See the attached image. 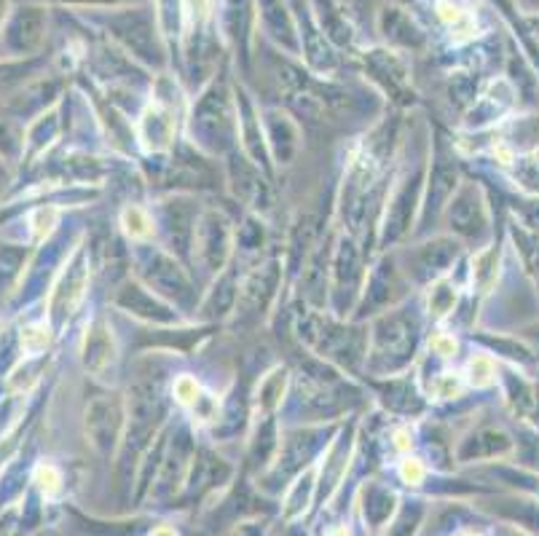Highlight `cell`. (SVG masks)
<instances>
[{"label": "cell", "mask_w": 539, "mask_h": 536, "mask_svg": "<svg viewBox=\"0 0 539 536\" xmlns=\"http://www.w3.org/2000/svg\"><path fill=\"white\" fill-rule=\"evenodd\" d=\"M164 419V405H161L159 389L153 384H135L129 392V429L124 443H121V488L127 491L132 480V469L137 467L140 453L153 437L156 427Z\"/></svg>", "instance_id": "6da1fadb"}, {"label": "cell", "mask_w": 539, "mask_h": 536, "mask_svg": "<svg viewBox=\"0 0 539 536\" xmlns=\"http://www.w3.org/2000/svg\"><path fill=\"white\" fill-rule=\"evenodd\" d=\"M416 338H419V325L411 314L387 311L373 325L371 368L379 370V373L405 368L411 362L413 349H416Z\"/></svg>", "instance_id": "7a4b0ae2"}, {"label": "cell", "mask_w": 539, "mask_h": 536, "mask_svg": "<svg viewBox=\"0 0 539 536\" xmlns=\"http://www.w3.org/2000/svg\"><path fill=\"white\" fill-rule=\"evenodd\" d=\"M137 268H140V277L151 287V293L156 290L177 303H191V282L167 252L148 247V244L137 247Z\"/></svg>", "instance_id": "3957f363"}, {"label": "cell", "mask_w": 539, "mask_h": 536, "mask_svg": "<svg viewBox=\"0 0 539 536\" xmlns=\"http://www.w3.org/2000/svg\"><path fill=\"white\" fill-rule=\"evenodd\" d=\"M231 134L234 118L228 108V94L223 92V86H212L194 110V137L210 151H223L231 143Z\"/></svg>", "instance_id": "277c9868"}, {"label": "cell", "mask_w": 539, "mask_h": 536, "mask_svg": "<svg viewBox=\"0 0 539 536\" xmlns=\"http://www.w3.org/2000/svg\"><path fill=\"white\" fill-rule=\"evenodd\" d=\"M196 260L202 263L204 271L218 274L226 266L228 252H231V226L218 210L204 212L194 231Z\"/></svg>", "instance_id": "5b68a950"}, {"label": "cell", "mask_w": 539, "mask_h": 536, "mask_svg": "<svg viewBox=\"0 0 539 536\" xmlns=\"http://www.w3.org/2000/svg\"><path fill=\"white\" fill-rule=\"evenodd\" d=\"M110 30L118 41L124 43L129 51H135V57L145 59L159 65L161 62V46L153 33V19L148 11H127V14H116L110 19Z\"/></svg>", "instance_id": "8992f818"}, {"label": "cell", "mask_w": 539, "mask_h": 536, "mask_svg": "<svg viewBox=\"0 0 539 536\" xmlns=\"http://www.w3.org/2000/svg\"><path fill=\"white\" fill-rule=\"evenodd\" d=\"M121 424H124V408L116 394H102L86 411V432L92 437L94 448L105 456L118 445Z\"/></svg>", "instance_id": "52a82bcc"}, {"label": "cell", "mask_w": 539, "mask_h": 536, "mask_svg": "<svg viewBox=\"0 0 539 536\" xmlns=\"http://www.w3.org/2000/svg\"><path fill=\"white\" fill-rule=\"evenodd\" d=\"M448 223L464 239H481L489 231V212L481 199V191L472 183L462 185L448 204Z\"/></svg>", "instance_id": "ba28073f"}, {"label": "cell", "mask_w": 539, "mask_h": 536, "mask_svg": "<svg viewBox=\"0 0 539 536\" xmlns=\"http://www.w3.org/2000/svg\"><path fill=\"white\" fill-rule=\"evenodd\" d=\"M86 282H89V260H86V250H78L70 260V266L65 268V274L59 279L57 290L51 295V317L54 322H68V317L81 306L86 293Z\"/></svg>", "instance_id": "9c48e42d"}, {"label": "cell", "mask_w": 539, "mask_h": 536, "mask_svg": "<svg viewBox=\"0 0 539 536\" xmlns=\"http://www.w3.org/2000/svg\"><path fill=\"white\" fill-rule=\"evenodd\" d=\"M419 177H422L419 169L408 172L400 188H397L395 199L389 201L387 223H384V244L400 239L411 226L413 210H416V201H419Z\"/></svg>", "instance_id": "30bf717a"}, {"label": "cell", "mask_w": 539, "mask_h": 536, "mask_svg": "<svg viewBox=\"0 0 539 536\" xmlns=\"http://www.w3.org/2000/svg\"><path fill=\"white\" fill-rule=\"evenodd\" d=\"M330 271H333V298H336L338 309H344L352 303L357 287H360V252L349 239L338 242Z\"/></svg>", "instance_id": "8fae6325"}, {"label": "cell", "mask_w": 539, "mask_h": 536, "mask_svg": "<svg viewBox=\"0 0 539 536\" xmlns=\"http://www.w3.org/2000/svg\"><path fill=\"white\" fill-rule=\"evenodd\" d=\"M456 252H459V247L451 239H435L430 244H422L411 252L408 274H413V279H419V282H430L454 263Z\"/></svg>", "instance_id": "7c38bea8"}, {"label": "cell", "mask_w": 539, "mask_h": 536, "mask_svg": "<svg viewBox=\"0 0 539 536\" xmlns=\"http://www.w3.org/2000/svg\"><path fill=\"white\" fill-rule=\"evenodd\" d=\"M322 445H325V432H309V429L293 432V435L287 437L279 467L274 469V480H287L295 472H301L309 464V459H314V453L320 451Z\"/></svg>", "instance_id": "4fadbf2b"}, {"label": "cell", "mask_w": 539, "mask_h": 536, "mask_svg": "<svg viewBox=\"0 0 539 536\" xmlns=\"http://www.w3.org/2000/svg\"><path fill=\"white\" fill-rule=\"evenodd\" d=\"M116 362V341L110 333L108 322L97 317L92 325L86 327L84 338V365L94 376H105Z\"/></svg>", "instance_id": "5bb4252c"}, {"label": "cell", "mask_w": 539, "mask_h": 536, "mask_svg": "<svg viewBox=\"0 0 539 536\" xmlns=\"http://www.w3.org/2000/svg\"><path fill=\"white\" fill-rule=\"evenodd\" d=\"M279 285V266L277 260H271L263 268H255L253 274L247 277L245 287L239 290V311L242 314H261L266 309V303L274 295Z\"/></svg>", "instance_id": "9a60e30c"}, {"label": "cell", "mask_w": 539, "mask_h": 536, "mask_svg": "<svg viewBox=\"0 0 539 536\" xmlns=\"http://www.w3.org/2000/svg\"><path fill=\"white\" fill-rule=\"evenodd\" d=\"M116 306L135 314V317L148 319V322H172L175 319V311L169 309L159 295H153L148 287L140 285L121 287V293L116 295Z\"/></svg>", "instance_id": "2e32d148"}, {"label": "cell", "mask_w": 539, "mask_h": 536, "mask_svg": "<svg viewBox=\"0 0 539 536\" xmlns=\"http://www.w3.org/2000/svg\"><path fill=\"white\" fill-rule=\"evenodd\" d=\"M161 220H164V226H167L169 244H172L177 252H188V247H194L196 212L194 207H191V201L177 199L164 204Z\"/></svg>", "instance_id": "e0dca14e"}, {"label": "cell", "mask_w": 539, "mask_h": 536, "mask_svg": "<svg viewBox=\"0 0 539 536\" xmlns=\"http://www.w3.org/2000/svg\"><path fill=\"white\" fill-rule=\"evenodd\" d=\"M507 453H513V437L502 432V429H478L459 445V459L462 461H478V459H502Z\"/></svg>", "instance_id": "ac0fdd59"}, {"label": "cell", "mask_w": 539, "mask_h": 536, "mask_svg": "<svg viewBox=\"0 0 539 536\" xmlns=\"http://www.w3.org/2000/svg\"><path fill=\"white\" fill-rule=\"evenodd\" d=\"M140 134H143L145 145L151 151H164L172 145V134H175V118L167 108L161 105H151V108L143 113V121H140Z\"/></svg>", "instance_id": "d6986e66"}, {"label": "cell", "mask_w": 539, "mask_h": 536, "mask_svg": "<svg viewBox=\"0 0 539 536\" xmlns=\"http://www.w3.org/2000/svg\"><path fill=\"white\" fill-rule=\"evenodd\" d=\"M456 188V167L454 161L448 159L443 148H438L435 161H432V175H430V204H427V215L435 212L448 201V196Z\"/></svg>", "instance_id": "ffe728a7"}, {"label": "cell", "mask_w": 539, "mask_h": 536, "mask_svg": "<svg viewBox=\"0 0 539 536\" xmlns=\"http://www.w3.org/2000/svg\"><path fill=\"white\" fill-rule=\"evenodd\" d=\"M491 512H497L499 518L513 520L531 536H539V502L534 499H499L491 504Z\"/></svg>", "instance_id": "44dd1931"}, {"label": "cell", "mask_w": 539, "mask_h": 536, "mask_svg": "<svg viewBox=\"0 0 539 536\" xmlns=\"http://www.w3.org/2000/svg\"><path fill=\"white\" fill-rule=\"evenodd\" d=\"M188 453H191V437H188V432H183V435L175 440V448L169 453V459L164 461V472H161L156 496H169L177 486H180L183 472H186V464H183V461L188 459Z\"/></svg>", "instance_id": "7402d4cb"}, {"label": "cell", "mask_w": 539, "mask_h": 536, "mask_svg": "<svg viewBox=\"0 0 539 536\" xmlns=\"http://www.w3.org/2000/svg\"><path fill=\"white\" fill-rule=\"evenodd\" d=\"M263 25L269 30V35L277 43H285L287 49H295V27L293 19L287 14L282 0H261Z\"/></svg>", "instance_id": "603a6c76"}, {"label": "cell", "mask_w": 539, "mask_h": 536, "mask_svg": "<svg viewBox=\"0 0 539 536\" xmlns=\"http://www.w3.org/2000/svg\"><path fill=\"white\" fill-rule=\"evenodd\" d=\"M392 290H395V268H392L389 260H384V263L373 271V277L368 279V290H365L363 306H360V309H384V306L392 301Z\"/></svg>", "instance_id": "cb8c5ba5"}, {"label": "cell", "mask_w": 539, "mask_h": 536, "mask_svg": "<svg viewBox=\"0 0 539 536\" xmlns=\"http://www.w3.org/2000/svg\"><path fill=\"white\" fill-rule=\"evenodd\" d=\"M395 494L389 491V488L384 486H376V483H371V486L365 488L363 494V512H365V520H368V526L371 528H381L384 523L389 520V515L395 512Z\"/></svg>", "instance_id": "d4e9b609"}, {"label": "cell", "mask_w": 539, "mask_h": 536, "mask_svg": "<svg viewBox=\"0 0 539 536\" xmlns=\"http://www.w3.org/2000/svg\"><path fill=\"white\" fill-rule=\"evenodd\" d=\"M41 30H43V17L41 14H35L33 9L22 11L17 19H14V25H11L9 41L14 49L30 51L33 46H38L41 41Z\"/></svg>", "instance_id": "484cf974"}, {"label": "cell", "mask_w": 539, "mask_h": 536, "mask_svg": "<svg viewBox=\"0 0 539 536\" xmlns=\"http://www.w3.org/2000/svg\"><path fill=\"white\" fill-rule=\"evenodd\" d=\"M269 134L271 145H274V153H277L279 161H290L295 153V140H298V132H295L293 121L282 113H269Z\"/></svg>", "instance_id": "4316f807"}, {"label": "cell", "mask_w": 539, "mask_h": 536, "mask_svg": "<svg viewBox=\"0 0 539 536\" xmlns=\"http://www.w3.org/2000/svg\"><path fill=\"white\" fill-rule=\"evenodd\" d=\"M194 478H191V491H207L212 486H220L223 480L231 475V469L220 459L210 456V453H199V459H194Z\"/></svg>", "instance_id": "83f0119b"}, {"label": "cell", "mask_w": 539, "mask_h": 536, "mask_svg": "<svg viewBox=\"0 0 539 536\" xmlns=\"http://www.w3.org/2000/svg\"><path fill=\"white\" fill-rule=\"evenodd\" d=\"M236 301V285H234V274L228 271L223 277H218V285L212 287V293L207 295L202 311L204 317H223L231 311Z\"/></svg>", "instance_id": "f1b7e54d"}, {"label": "cell", "mask_w": 539, "mask_h": 536, "mask_svg": "<svg viewBox=\"0 0 539 536\" xmlns=\"http://www.w3.org/2000/svg\"><path fill=\"white\" fill-rule=\"evenodd\" d=\"M239 129H242V137H245L247 151L253 153L255 164H261L263 159V145H261V126L255 121L253 105L245 100V94H239Z\"/></svg>", "instance_id": "f546056e"}, {"label": "cell", "mask_w": 539, "mask_h": 536, "mask_svg": "<svg viewBox=\"0 0 539 536\" xmlns=\"http://www.w3.org/2000/svg\"><path fill=\"white\" fill-rule=\"evenodd\" d=\"M384 33L395 43H403V46H419L422 43V35L416 30V25L397 9H392L384 17Z\"/></svg>", "instance_id": "4dcf8cb0"}, {"label": "cell", "mask_w": 539, "mask_h": 536, "mask_svg": "<svg viewBox=\"0 0 539 536\" xmlns=\"http://www.w3.org/2000/svg\"><path fill=\"white\" fill-rule=\"evenodd\" d=\"M371 70L376 76L384 78V84H387V89H392V92L405 84V67L400 65V59L387 54V51H373Z\"/></svg>", "instance_id": "1f68e13d"}, {"label": "cell", "mask_w": 539, "mask_h": 536, "mask_svg": "<svg viewBox=\"0 0 539 536\" xmlns=\"http://www.w3.org/2000/svg\"><path fill=\"white\" fill-rule=\"evenodd\" d=\"M497 260H499V247H489L475 255L472 263V282L478 285V290H489L491 282L497 279Z\"/></svg>", "instance_id": "d6a6232c"}, {"label": "cell", "mask_w": 539, "mask_h": 536, "mask_svg": "<svg viewBox=\"0 0 539 536\" xmlns=\"http://www.w3.org/2000/svg\"><path fill=\"white\" fill-rule=\"evenodd\" d=\"M277 427H274V421H266L261 429H258V437H255L253 443V464L255 467H266L271 459V451L277 448Z\"/></svg>", "instance_id": "836d02e7"}, {"label": "cell", "mask_w": 539, "mask_h": 536, "mask_svg": "<svg viewBox=\"0 0 539 536\" xmlns=\"http://www.w3.org/2000/svg\"><path fill=\"white\" fill-rule=\"evenodd\" d=\"M121 223H124V231L132 239H151L153 236V220L140 207H127L124 215H121Z\"/></svg>", "instance_id": "e575fe53"}, {"label": "cell", "mask_w": 539, "mask_h": 536, "mask_svg": "<svg viewBox=\"0 0 539 536\" xmlns=\"http://www.w3.org/2000/svg\"><path fill=\"white\" fill-rule=\"evenodd\" d=\"M422 515H424L422 504L411 502L403 512H400V515H397L395 523L389 526L387 536H413V531H416L419 523H422Z\"/></svg>", "instance_id": "d590c367"}, {"label": "cell", "mask_w": 539, "mask_h": 536, "mask_svg": "<svg viewBox=\"0 0 539 536\" xmlns=\"http://www.w3.org/2000/svg\"><path fill=\"white\" fill-rule=\"evenodd\" d=\"M456 290L448 282H438V285L430 290V314L435 319L446 317L448 311L454 309Z\"/></svg>", "instance_id": "8d00e7d4"}, {"label": "cell", "mask_w": 539, "mask_h": 536, "mask_svg": "<svg viewBox=\"0 0 539 536\" xmlns=\"http://www.w3.org/2000/svg\"><path fill=\"white\" fill-rule=\"evenodd\" d=\"M312 488H314V475L312 472H306L304 480H298V486L293 488V494L287 496L285 518H295L298 512H304L306 502H309V496H312Z\"/></svg>", "instance_id": "74e56055"}, {"label": "cell", "mask_w": 539, "mask_h": 536, "mask_svg": "<svg viewBox=\"0 0 539 536\" xmlns=\"http://www.w3.org/2000/svg\"><path fill=\"white\" fill-rule=\"evenodd\" d=\"M282 389H285V370H274L261 384V402L266 408H274L282 402Z\"/></svg>", "instance_id": "f35d334b"}, {"label": "cell", "mask_w": 539, "mask_h": 536, "mask_svg": "<svg viewBox=\"0 0 539 536\" xmlns=\"http://www.w3.org/2000/svg\"><path fill=\"white\" fill-rule=\"evenodd\" d=\"M467 376H470L472 386H489L497 376V370H494V362L489 357H472L470 365H467Z\"/></svg>", "instance_id": "ab89813d"}, {"label": "cell", "mask_w": 539, "mask_h": 536, "mask_svg": "<svg viewBox=\"0 0 539 536\" xmlns=\"http://www.w3.org/2000/svg\"><path fill=\"white\" fill-rule=\"evenodd\" d=\"M22 346H25L27 352H43L49 346V330L41 325L27 327L25 333H22Z\"/></svg>", "instance_id": "60d3db41"}, {"label": "cell", "mask_w": 539, "mask_h": 536, "mask_svg": "<svg viewBox=\"0 0 539 536\" xmlns=\"http://www.w3.org/2000/svg\"><path fill=\"white\" fill-rule=\"evenodd\" d=\"M175 397L183 405H196L199 402V384L191 376H183L175 381Z\"/></svg>", "instance_id": "b9f144b4"}, {"label": "cell", "mask_w": 539, "mask_h": 536, "mask_svg": "<svg viewBox=\"0 0 539 536\" xmlns=\"http://www.w3.org/2000/svg\"><path fill=\"white\" fill-rule=\"evenodd\" d=\"M424 464L419 459H405L403 464H400V478H403V483H408V486H419L424 480Z\"/></svg>", "instance_id": "7bdbcfd3"}, {"label": "cell", "mask_w": 539, "mask_h": 536, "mask_svg": "<svg viewBox=\"0 0 539 536\" xmlns=\"http://www.w3.org/2000/svg\"><path fill=\"white\" fill-rule=\"evenodd\" d=\"M239 242L245 250H255L258 244L263 242V228L255 223V220H247L245 228H242V234H239Z\"/></svg>", "instance_id": "ee69618b"}, {"label": "cell", "mask_w": 539, "mask_h": 536, "mask_svg": "<svg viewBox=\"0 0 539 536\" xmlns=\"http://www.w3.org/2000/svg\"><path fill=\"white\" fill-rule=\"evenodd\" d=\"M35 480H38V486L46 491V494H57L59 491V472L54 467H41L35 472Z\"/></svg>", "instance_id": "f6af8a7d"}, {"label": "cell", "mask_w": 539, "mask_h": 536, "mask_svg": "<svg viewBox=\"0 0 539 536\" xmlns=\"http://www.w3.org/2000/svg\"><path fill=\"white\" fill-rule=\"evenodd\" d=\"M54 220H57V210L54 207H43V210L35 212V234L38 236H46L51 231V226H54Z\"/></svg>", "instance_id": "bcb514c9"}, {"label": "cell", "mask_w": 539, "mask_h": 536, "mask_svg": "<svg viewBox=\"0 0 539 536\" xmlns=\"http://www.w3.org/2000/svg\"><path fill=\"white\" fill-rule=\"evenodd\" d=\"M523 461L539 469V435H523Z\"/></svg>", "instance_id": "7dc6e473"}, {"label": "cell", "mask_w": 539, "mask_h": 536, "mask_svg": "<svg viewBox=\"0 0 539 536\" xmlns=\"http://www.w3.org/2000/svg\"><path fill=\"white\" fill-rule=\"evenodd\" d=\"M432 346H435V352L443 354V357H454L456 352V341L454 338H448V335H438V338L432 341Z\"/></svg>", "instance_id": "c3c4849f"}, {"label": "cell", "mask_w": 539, "mask_h": 536, "mask_svg": "<svg viewBox=\"0 0 539 536\" xmlns=\"http://www.w3.org/2000/svg\"><path fill=\"white\" fill-rule=\"evenodd\" d=\"M510 478L521 480V483H515V486L526 488V491H531V494H539V478L537 475H513V472H507Z\"/></svg>", "instance_id": "681fc988"}, {"label": "cell", "mask_w": 539, "mask_h": 536, "mask_svg": "<svg viewBox=\"0 0 539 536\" xmlns=\"http://www.w3.org/2000/svg\"><path fill=\"white\" fill-rule=\"evenodd\" d=\"M231 536H263V531L258 526H239V531H234Z\"/></svg>", "instance_id": "f907efd6"}, {"label": "cell", "mask_w": 539, "mask_h": 536, "mask_svg": "<svg viewBox=\"0 0 539 536\" xmlns=\"http://www.w3.org/2000/svg\"><path fill=\"white\" fill-rule=\"evenodd\" d=\"M151 536H177V534H175V531H172V528L159 526V528H153V534Z\"/></svg>", "instance_id": "816d5d0a"}, {"label": "cell", "mask_w": 539, "mask_h": 536, "mask_svg": "<svg viewBox=\"0 0 539 536\" xmlns=\"http://www.w3.org/2000/svg\"><path fill=\"white\" fill-rule=\"evenodd\" d=\"M523 6H526V9L539 11V0H523Z\"/></svg>", "instance_id": "f5cc1de1"}, {"label": "cell", "mask_w": 539, "mask_h": 536, "mask_svg": "<svg viewBox=\"0 0 539 536\" xmlns=\"http://www.w3.org/2000/svg\"><path fill=\"white\" fill-rule=\"evenodd\" d=\"M81 3H127V0H81Z\"/></svg>", "instance_id": "db71d44e"}, {"label": "cell", "mask_w": 539, "mask_h": 536, "mask_svg": "<svg viewBox=\"0 0 539 536\" xmlns=\"http://www.w3.org/2000/svg\"><path fill=\"white\" fill-rule=\"evenodd\" d=\"M330 536H349V531H346V528H336Z\"/></svg>", "instance_id": "11a10c76"}, {"label": "cell", "mask_w": 539, "mask_h": 536, "mask_svg": "<svg viewBox=\"0 0 539 536\" xmlns=\"http://www.w3.org/2000/svg\"><path fill=\"white\" fill-rule=\"evenodd\" d=\"M534 349L539 352V327H537V333H534ZM537 357H539V354H537Z\"/></svg>", "instance_id": "9f6ffc18"}, {"label": "cell", "mask_w": 539, "mask_h": 536, "mask_svg": "<svg viewBox=\"0 0 539 536\" xmlns=\"http://www.w3.org/2000/svg\"><path fill=\"white\" fill-rule=\"evenodd\" d=\"M3 3H6V0H0V17H3Z\"/></svg>", "instance_id": "6f0895ef"}, {"label": "cell", "mask_w": 539, "mask_h": 536, "mask_svg": "<svg viewBox=\"0 0 539 536\" xmlns=\"http://www.w3.org/2000/svg\"><path fill=\"white\" fill-rule=\"evenodd\" d=\"M0 180H3V169H0Z\"/></svg>", "instance_id": "680465c9"}, {"label": "cell", "mask_w": 539, "mask_h": 536, "mask_svg": "<svg viewBox=\"0 0 539 536\" xmlns=\"http://www.w3.org/2000/svg\"><path fill=\"white\" fill-rule=\"evenodd\" d=\"M464 536H478V534H464Z\"/></svg>", "instance_id": "91938a15"}, {"label": "cell", "mask_w": 539, "mask_h": 536, "mask_svg": "<svg viewBox=\"0 0 539 536\" xmlns=\"http://www.w3.org/2000/svg\"><path fill=\"white\" fill-rule=\"evenodd\" d=\"M507 536H515V534H507Z\"/></svg>", "instance_id": "94428289"}]
</instances>
